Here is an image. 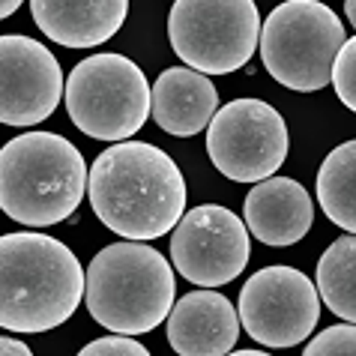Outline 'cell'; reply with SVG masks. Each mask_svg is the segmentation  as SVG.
<instances>
[{"mask_svg": "<svg viewBox=\"0 0 356 356\" xmlns=\"http://www.w3.org/2000/svg\"><path fill=\"white\" fill-rule=\"evenodd\" d=\"M87 197L108 231L123 240H159L186 216V180L162 147L117 141L96 156Z\"/></svg>", "mask_w": 356, "mask_h": 356, "instance_id": "1", "label": "cell"}, {"mask_svg": "<svg viewBox=\"0 0 356 356\" xmlns=\"http://www.w3.org/2000/svg\"><path fill=\"white\" fill-rule=\"evenodd\" d=\"M87 296V273L66 243L36 231L0 236V326L48 332L66 323Z\"/></svg>", "mask_w": 356, "mask_h": 356, "instance_id": "2", "label": "cell"}, {"mask_svg": "<svg viewBox=\"0 0 356 356\" xmlns=\"http://www.w3.org/2000/svg\"><path fill=\"white\" fill-rule=\"evenodd\" d=\"M90 186L81 150L63 135L27 132L0 150V210L27 227H51L78 210Z\"/></svg>", "mask_w": 356, "mask_h": 356, "instance_id": "3", "label": "cell"}, {"mask_svg": "<svg viewBox=\"0 0 356 356\" xmlns=\"http://www.w3.org/2000/svg\"><path fill=\"white\" fill-rule=\"evenodd\" d=\"M174 264L141 240L111 243L87 266V312L111 332H153L174 309Z\"/></svg>", "mask_w": 356, "mask_h": 356, "instance_id": "4", "label": "cell"}, {"mask_svg": "<svg viewBox=\"0 0 356 356\" xmlns=\"http://www.w3.org/2000/svg\"><path fill=\"white\" fill-rule=\"evenodd\" d=\"M344 39L341 18L318 0H284L261 27V60L275 81L296 93L323 90Z\"/></svg>", "mask_w": 356, "mask_h": 356, "instance_id": "5", "label": "cell"}, {"mask_svg": "<svg viewBox=\"0 0 356 356\" xmlns=\"http://www.w3.org/2000/svg\"><path fill=\"white\" fill-rule=\"evenodd\" d=\"M66 111L96 141H129L153 111V90L141 66L123 54L84 57L66 78Z\"/></svg>", "mask_w": 356, "mask_h": 356, "instance_id": "6", "label": "cell"}, {"mask_svg": "<svg viewBox=\"0 0 356 356\" xmlns=\"http://www.w3.org/2000/svg\"><path fill=\"white\" fill-rule=\"evenodd\" d=\"M261 27L254 0H174L168 13L174 54L204 75L243 69L261 45Z\"/></svg>", "mask_w": 356, "mask_h": 356, "instance_id": "7", "label": "cell"}, {"mask_svg": "<svg viewBox=\"0 0 356 356\" xmlns=\"http://www.w3.org/2000/svg\"><path fill=\"white\" fill-rule=\"evenodd\" d=\"M284 117L264 99H234L207 126V153L216 171L234 183H261L288 159Z\"/></svg>", "mask_w": 356, "mask_h": 356, "instance_id": "8", "label": "cell"}, {"mask_svg": "<svg viewBox=\"0 0 356 356\" xmlns=\"http://www.w3.org/2000/svg\"><path fill=\"white\" fill-rule=\"evenodd\" d=\"M243 330L261 348H296L312 339L321 321V291L293 266H264L240 291Z\"/></svg>", "mask_w": 356, "mask_h": 356, "instance_id": "9", "label": "cell"}, {"mask_svg": "<svg viewBox=\"0 0 356 356\" xmlns=\"http://www.w3.org/2000/svg\"><path fill=\"white\" fill-rule=\"evenodd\" d=\"M249 225L219 204H201L177 222L171 234V264L197 288L234 282L252 258Z\"/></svg>", "mask_w": 356, "mask_h": 356, "instance_id": "10", "label": "cell"}, {"mask_svg": "<svg viewBox=\"0 0 356 356\" xmlns=\"http://www.w3.org/2000/svg\"><path fill=\"white\" fill-rule=\"evenodd\" d=\"M66 99L60 60L42 42L22 33L0 39V123H45Z\"/></svg>", "mask_w": 356, "mask_h": 356, "instance_id": "11", "label": "cell"}, {"mask_svg": "<svg viewBox=\"0 0 356 356\" xmlns=\"http://www.w3.org/2000/svg\"><path fill=\"white\" fill-rule=\"evenodd\" d=\"M240 312L219 291H189L168 314V344L183 356H222L240 339Z\"/></svg>", "mask_w": 356, "mask_h": 356, "instance_id": "12", "label": "cell"}, {"mask_svg": "<svg viewBox=\"0 0 356 356\" xmlns=\"http://www.w3.org/2000/svg\"><path fill=\"white\" fill-rule=\"evenodd\" d=\"M243 219L258 243L284 249L312 231L314 204L302 183L291 177H266L245 197Z\"/></svg>", "mask_w": 356, "mask_h": 356, "instance_id": "13", "label": "cell"}, {"mask_svg": "<svg viewBox=\"0 0 356 356\" xmlns=\"http://www.w3.org/2000/svg\"><path fill=\"white\" fill-rule=\"evenodd\" d=\"M31 15L51 42L96 48L126 24L129 0H31Z\"/></svg>", "mask_w": 356, "mask_h": 356, "instance_id": "14", "label": "cell"}, {"mask_svg": "<svg viewBox=\"0 0 356 356\" xmlns=\"http://www.w3.org/2000/svg\"><path fill=\"white\" fill-rule=\"evenodd\" d=\"M219 93L204 72L192 66H171L153 84V120L174 138H192L213 123Z\"/></svg>", "mask_w": 356, "mask_h": 356, "instance_id": "15", "label": "cell"}, {"mask_svg": "<svg viewBox=\"0 0 356 356\" xmlns=\"http://www.w3.org/2000/svg\"><path fill=\"white\" fill-rule=\"evenodd\" d=\"M318 201L326 219L356 234V138L339 144L318 171Z\"/></svg>", "mask_w": 356, "mask_h": 356, "instance_id": "16", "label": "cell"}, {"mask_svg": "<svg viewBox=\"0 0 356 356\" xmlns=\"http://www.w3.org/2000/svg\"><path fill=\"white\" fill-rule=\"evenodd\" d=\"M318 291L335 318L356 323V234H344L318 261Z\"/></svg>", "mask_w": 356, "mask_h": 356, "instance_id": "17", "label": "cell"}, {"mask_svg": "<svg viewBox=\"0 0 356 356\" xmlns=\"http://www.w3.org/2000/svg\"><path fill=\"white\" fill-rule=\"evenodd\" d=\"M309 356H356V323L344 321L335 323L330 330H323L321 335L305 344Z\"/></svg>", "mask_w": 356, "mask_h": 356, "instance_id": "18", "label": "cell"}, {"mask_svg": "<svg viewBox=\"0 0 356 356\" xmlns=\"http://www.w3.org/2000/svg\"><path fill=\"white\" fill-rule=\"evenodd\" d=\"M332 84H335V96L341 99V105L356 114V36L348 39L341 45L339 57H335Z\"/></svg>", "mask_w": 356, "mask_h": 356, "instance_id": "19", "label": "cell"}, {"mask_svg": "<svg viewBox=\"0 0 356 356\" xmlns=\"http://www.w3.org/2000/svg\"><path fill=\"white\" fill-rule=\"evenodd\" d=\"M84 356H147V348L141 341H135L132 335L126 332H114V335H102V339H96L90 344H84L81 348Z\"/></svg>", "mask_w": 356, "mask_h": 356, "instance_id": "20", "label": "cell"}, {"mask_svg": "<svg viewBox=\"0 0 356 356\" xmlns=\"http://www.w3.org/2000/svg\"><path fill=\"white\" fill-rule=\"evenodd\" d=\"M0 350H3V356H9V353H18V356H31L33 350L27 348L24 341H18V339H9V335H3L0 339Z\"/></svg>", "mask_w": 356, "mask_h": 356, "instance_id": "21", "label": "cell"}, {"mask_svg": "<svg viewBox=\"0 0 356 356\" xmlns=\"http://www.w3.org/2000/svg\"><path fill=\"white\" fill-rule=\"evenodd\" d=\"M22 3H24V0H0V15H3V18H9V15H13L15 9L22 6Z\"/></svg>", "mask_w": 356, "mask_h": 356, "instance_id": "22", "label": "cell"}, {"mask_svg": "<svg viewBox=\"0 0 356 356\" xmlns=\"http://www.w3.org/2000/svg\"><path fill=\"white\" fill-rule=\"evenodd\" d=\"M344 13H348V22L356 27V0H344Z\"/></svg>", "mask_w": 356, "mask_h": 356, "instance_id": "23", "label": "cell"}]
</instances>
